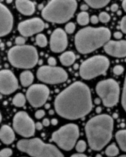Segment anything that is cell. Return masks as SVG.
Returning a JSON list of instances; mask_svg holds the SVG:
<instances>
[{
    "label": "cell",
    "mask_w": 126,
    "mask_h": 157,
    "mask_svg": "<svg viewBox=\"0 0 126 157\" xmlns=\"http://www.w3.org/2000/svg\"><path fill=\"white\" fill-rule=\"evenodd\" d=\"M55 108L58 115L69 120L87 116L92 109L88 86L81 82L73 83L56 96Z\"/></svg>",
    "instance_id": "cell-1"
},
{
    "label": "cell",
    "mask_w": 126,
    "mask_h": 157,
    "mask_svg": "<svg viewBox=\"0 0 126 157\" xmlns=\"http://www.w3.org/2000/svg\"><path fill=\"white\" fill-rule=\"evenodd\" d=\"M114 121L107 114H101L90 119L85 130L89 146L93 150H101L111 140Z\"/></svg>",
    "instance_id": "cell-2"
},
{
    "label": "cell",
    "mask_w": 126,
    "mask_h": 157,
    "mask_svg": "<svg viewBox=\"0 0 126 157\" xmlns=\"http://www.w3.org/2000/svg\"><path fill=\"white\" fill-rule=\"evenodd\" d=\"M111 36L110 29L106 28H85L75 35V45L81 54H89L105 45L109 42Z\"/></svg>",
    "instance_id": "cell-3"
},
{
    "label": "cell",
    "mask_w": 126,
    "mask_h": 157,
    "mask_svg": "<svg viewBox=\"0 0 126 157\" xmlns=\"http://www.w3.org/2000/svg\"><path fill=\"white\" fill-rule=\"evenodd\" d=\"M77 7L75 0H52L43 9L41 16L48 22L63 24L71 19Z\"/></svg>",
    "instance_id": "cell-4"
},
{
    "label": "cell",
    "mask_w": 126,
    "mask_h": 157,
    "mask_svg": "<svg viewBox=\"0 0 126 157\" xmlns=\"http://www.w3.org/2000/svg\"><path fill=\"white\" fill-rule=\"evenodd\" d=\"M17 148L32 157H64L56 147L45 144L38 138L20 140L17 144Z\"/></svg>",
    "instance_id": "cell-5"
},
{
    "label": "cell",
    "mask_w": 126,
    "mask_h": 157,
    "mask_svg": "<svg viewBox=\"0 0 126 157\" xmlns=\"http://www.w3.org/2000/svg\"><path fill=\"white\" fill-rule=\"evenodd\" d=\"M8 57L13 66L23 69L32 68L37 65L38 60L37 49L28 45L12 47L8 51Z\"/></svg>",
    "instance_id": "cell-6"
},
{
    "label": "cell",
    "mask_w": 126,
    "mask_h": 157,
    "mask_svg": "<svg viewBox=\"0 0 126 157\" xmlns=\"http://www.w3.org/2000/svg\"><path fill=\"white\" fill-rule=\"evenodd\" d=\"M79 137V129L74 124H68L55 131L52 136V140L59 148L66 151L71 150L75 146Z\"/></svg>",
    "instance_id": "cell-7"
},
{
    "label": "cell",
    "mask_w": 126,
    "mask_h": 157,
    "mask_svg": "<svg viewBox=\"0 0 126 157\" xmlns=\"http://www.w3.org/2000/svg\"><path fill=\"white\" fill-rule=\"evenodd\" d=\"M110 67L109 59L103 56H96L84 61L80 67V75L84 80H91L105 73Z\"/></svg>",
    "instance_id": "cell-8"
},
{
    "label": "cell",
    "mask_w": 126,
    "mask_h": 157,
    "mask_svg": "<svg viewBox=\"0 0 126 157\" xmlns=\"http://www.w3.org/2000/svg\"><path fill=\"white\" fill-rule=\"evenodd\" d=\"M96 91L106 107L111 108L118 102L120 88L118 83L113 79L110 78L99 82L96 85Z\"/></svg>",
    "instance_id": "cell-9"
},
{
    "label": "cell",
    "mask_w": 126,
    "mask_h": 157,
    "mask_svg": "<svg viewBox=\"0 0 126 157\" xmlns=\"http://www.w3.org/2000/svg\"><path fill=\"white\" fill-rule=\"evenodd\" d=\"M37 76L40 81L51 85L64 83L68 78L67 72L63 68L46 65L38 68Z\"/></svg>",
    "instance_id": "cell-10"
},
{
    "label": "cell",
    "mask_w": 126,
    "mask_h": 157,
    "mask_svg": "<svg viewBox=\"0 0 126 157\" xmlns=\"http://www.w3.org/2000/svg\"><path fill=\"white\" fill-rule=\"evenodd\" d=\"M13 125L15 131L22 137L29 138L35 134V123L26 112L19 111L16 113Z\"/></svg>",
    "instance_id": "cell-11"
},
{
    "label": "cell",
    "mask_w": 126,
    "mask_h": 157,
    "mask_svg": "<svg viewBox=\"0 0 126 157\" xmlns=\"http://www.w3.org/2000/svg\"><path fill=\"white\" fill-rule=\"evenodd\" d=\"M49 95V88L42 84L32 85L27 91L26 97L31 105L34 108L42 106Z\"/></svg>",
    "instance_id": "cell-12"
},
{
    "label": "cell",
    "mask_w": 126,
    "mask_h": 157,
    "mask_svg": "<svg viewBox=\"0 0 126 157\" xmlns=\"http://www.w3.org/2000/svg\"><path fill=\"white\" fill-rule=\"evenodd\" d=\"M45 28L43 21L38 17H35L20 22L18 31L23 37H29L41 32Z\"/></svg>",
    "instance_id": "cell-13"
},
{
    "label": "cell",
    "mask_w": 126,
    "mask_h": 157,
    "mask_svg": "<svg viewBox=\"0 0 126 157\" xmlns=\"http://www.w3.org/2000/svg\"><path fill=\"white\" fill-rule=\"evenodd\" d=\"M18 88V81L14 73L9 70L0 71V93L8 95Z\"/></svg>",
    "instance_id": "cell-14"
},
{
    "label": "cell",
    "mask_w": 126,
    "mask_h": 157,
    "mask_svg": "<svg viewBox=\"0 0 126 157\" xmlns=\"http://www.w3.org/2000/svg\"><path fill=\"white\" fill-rule=\"evenodd\" d=\"M66 33L60 28L55 29L50 37V48L55 53L63 52L67 46Z\"/></svg>",
    "instance_id": "cell-15"
},
{
    "label": "cell",
    "mask_w": 126,
    "mask_h": 157,
    "mask_svg": "<svg viewBox=\"0 0 126 157\" xmlns=\"http://www.w3.org/2000/svg\"><path fill=\"white\" fill-rule=\"evenodd\" d=\"M13 26V16L4 5L0 3V37L10 33Z\"/></svg>",
    "instance_id": "cell-16"
},
{
    "label": "cell",
    "mask_w": 126,
    "mask_h": 157,
    "mask_svg": "<svg viewBox=\"0 0 126 157\" xmlns=\"http://www.w3.org/2000/svg\"><path fill=\"white\" fill-rule=\"evenodd\" d=\"M106 53L113 57L122 58L126 57V40H110L104 45Z\"/></svg>",
    "instance_id": "cell-17"
},
{
    "label": "cell",
    "mask_w": 126,
    "mask_h": 157,
    "mask_svg": "<svg viewBox=\"0 0 126 157\" xmlns=\"http://www.w3.org/2000/svg\"><path fill=\"white\" fill-rule=\"evenodd\" d=\"M16 6L21 14L26 16L32 15L35 10L34 3L27 0H17Z\"/></svg>",
    "instance_id": "cell-18"
},
{
    "label": "cell",
    "mask_w": 126,
    "mask_h": 157,
    "mask_svg": "<svg viewBox=\"0 0 126 157\" xmlns=\"http://www.w3.org/2000/svg\"><path fill=\"white\" fill-rule=\"evenodd\" d=\"M0 139L3 144L9 145L15 140L14 130L7 125H3L0 128Z\"/></svg>",
    "instance_id": "cell-19"
},
{
    "label": "cell",
    "mask_w": 126,
    "mask_h": 157,
    "mask_svg": "<svg viewBox=\"0 0 126 157\" xmlns=\"http://www.w3.org/2000/svg\"><path fill=\"white\" fill-rule=\"evenodd\" d=\"M75 56L72 52L67 51L63 53L59 57V60L62 65L64 66H70L75 60Z\"/></svg>",
    "instance_id": "cell-20"
},
{
    "label": "cell",
    "mask_w": 126,
    "mask_h": 157,
    "mask_svg": "<svg viewBox=\"0 0 126 157\" xmlns=\"http://www.w3.org/2000/svg\"><path fill=\"white\" fill-rule=\"evenodd\" d=\"M34 76L30 71H25L21 73L20 75V81L22 85L24 87L30 86L34 82Z\"/></svg>",
    "instance_id": "cell-21"
},
{
    "label": "cell",
    "mask_w": 126,
    "mask_h": 157,
    "mask_svg": "<svg viewBox=\"0 0 126 157\" xmlns=\"http://www.w3.org/2000/svg\"><path fill=\"white\" fill-rule=\"evenodd\" d=\"M116 139L121 149L126 152V130H121L117 132Z\"/></svg>",
    "instance_id": "cell-22"
},
{
    "label": "cell",
    "mask_w": 126,
    "mask_h": 157,
    "mask_svg": "<svg viewBox=\"0 0 126 157\" xmlns=\"http://www.w3.org/2000/svg\"><path fill=\"white\" fill-rule=\"evenodd\" d=\"M26 102V98L22 93H19L15 95L13 99V103L16 107H22Z\"/></svg>",
    "instance_id": "cell-23"
},
{
    "label": "cell",
    "mask_w": 126,
    "mask_h": 157,
    "mask_svg": "<svg viewBox=\"0 0 126 157\" xmlns=\"http://www.w3.org/2000/svg\"><path fill=\"white\" fill-rule=\"evenodd\" d=\"M85 2H86L89 6L95 9H98L106 6L110 2L107 1V0L106 1H103V0L102 1H90V0L87 1H87H85Z\"/></svg>",
    "instance_id": "cell-24"
},
{
    "label": "cell",
    "mask_w": 126,
    "mask_h": 157,
    "mask_svg": "<svg viewBox=\"0 0 126 157\" xmlns=\"http://www.w3.org/2000/svg\"><path fill=\"white\" fill-rule=\"evenodd\" d=\"M77 22L81 25H85L88 24L89 22V21H90L89 15H88V13H87L85 11L80 13L77 15Z\"/></svg>",
    "instance_id": "cell-25"
},
{
    "label": "cell",
    "mask_w": 126,
    "mask_h": 157,
    "mask_svg": "<svg viewBox=\"0 0 126 157\" xmlns=\"http://www.w3.org/2000/svg\"><path fill=\"white\" fill-rule=\"evenodd\" d=\"M105 153L109 157L115 156L119 154V149L114 144H113L106 148Z\"/></svg>",
    "instance_id": "cell-26"
},
{
    "label": "cell",
    "mask_w": 126,
    "mask_h": 157,
    "mask_svg": "<svg viewBox=\"0 0 126 157\" xmlns=\"http://www.w3.org/2000/svg\"><path fill=\"white\" fill-rule=\"evenodd\" d=\"M36 43L40 47H45L47 45L48 41L46 36L43 34H38L36 36Z\"/></svg>",
    "instance_id": "cell-27"
},
{
    "label": "cell",
    "mask_w": 126,
    "mask_h": 157,
    "mask_svg": "<svg viewBox=\"0 0 126 157\" xmlns=\"http://www.w3.org/2000/svg\"><path fill=\"white\" fill-rule=\"evenodd\" d=\"M87 148V144L84 140H80L75 146V149L79 153L84 152Z\"/></svg>",
    "instance_id": "cell-28"
},
{
    "label": "cell",
    "mask_w": 126,
    "mask_h": 157,
    "mask_svg": "<svg viewBox=\"0 0 126 157\" xmlns=\"http://www.w3.org/2000/svg\"><path fill=\"white\" fill-rule=\"evenodd\" d=\"M122 105L124 109L126 112V76L125 78L122 94Z\"/></svg>",
    "instance_id": "cell-29"
},
{
    "label": "cell",
    "mask_w": 126,
    "mask_h": 157,
    "mask_svg": "<svg viewBox=\"0 0 126 157\" xmlns=\"http://www.w3.org/2000/svg\"><path fill=\"white\" fill-rule=\"evenodd\" d=\"M99 20L103 23H106L110 21V16L106 12H102L99 14V17H98Z\"/></svg>",
    "instance_id": "cell-30"
},
{
    "label": "cell",
    "mask_w": 126,
    "mask_h": 157,
    "mask_svg": "<svg viewBox=\"0 0 126 157\" xmlns=\"http://www.w3.org/2000/svg\"><path fill=\"white\" fill-rule=\"evenodd\" d=\"M13 151L11 148H6L0 151V157H9L12 155Z\"/></svg>",
    "instance_id": "cell-31"
},
{
    "label": "cell",
    "mask_w": 126,
    "mask_h": 157,
    "mask_svg": "<svg viewBox=\"0 0 126 157\" xmlns=\"http://www.w3.org/2000/svg\"><path fill=\"white\" fill-rule=\"evenodd\" d=\"M65 29L67 33L72 34L75 29V25L73 22H69L66 25Z\"/></svg>",
    "instance_id": "cell-32"
},
{
    "label": "cell",
    "mask_w": 126,
    "mask_h": 157,
    "mask_svg": "<svg viewBox=\"0 0 126 157\" xmlns=\"http://www.w3.org/2000/svg\"><path fill=\"white\" fill-rule=\"evenodd\" d=\"M124 68L121 65H116L113 68V72L116 75H120L124 72Z\"/></svg>",
    "instance_id": "cell-33"
},
{
    "label": "cell",
    "mask_w": 126,
    "mask_h": 157,
    "mask_svg": "<svg viewBox=\"0 0 126 157\" xmlns=\"http://www.w3.org/2000/svg\"><path fill=\"white\" fill-rule=\"evenodd\" d=\"M120 28L122 33L126 34V16H124L121 21Z\"/></svg>",
    "instance_id": "cell-34"
},
{
    "label": "cell",
    "mask_w": 126,
    "mask_h": 157,
    "mask_svg": "<svg viewBox=\"0 0 126 157\" xmlns=\"http://www.w3.org/2000/svg\"><path fill=\"white\" fill-rule=\"evenodd\" d=\"M15 42L19 46L24 45V44L26 42V39L22 37H17L15 40Z\"/></svg>",
    "instance_id": "cell-35"
},
{
    "label": "cell",
    "mask_w": 126,
    "mask_h": 157,
    "mask_svg": "<svg viewBox=\"0 0 126 157\" xmlns=\"http://www.w3.org/2000/svg\"><path fill=\"white\" fill-rule=\"evenodd\" d=\"M45 115V111L40 109V110L37 111L35 113V117L37 119H41Z\"/></svg>",
    "instance_id": "cell-36"
},
{
    "label": "cell",
    "mask_w": 126,
    "mask_h": 157,
    "mask_svg": "<svg viewBox=\"0 0 126 157\" xmlns=\"http://www.w3.org/2000/svg\"><path fill=\"white\" fill-rule=\"evenodd\" d=\"M48 63L50 67H55L56 65V60L53 57H50L48 59Z\"/></svg>",
    "instance_id": "cell-37"
},
{
    "label": "cell",
    "mask_w": 126,
    "mask_h": 157,
    "mask_svg": "<svg viewBox=\"0 0 126 157\" xmlns=\"http://www.w3.org/2000/svg\"><path fill=\"white\" fill-rule=\"evenodd\" d=\"M90 21H91V22H92V24H97V23L98 22L99 19H98V17L96 16L93 15V16H92L90 17Z\"/></svg>",
    "instance_id": "cell-38"
},
{
    "label": "cell",
    "mask_w": 126,
    "mask_h": 157,
    "mask_svg": "<svg viewBox=\"0 0 126 157\" xmlns=\"http://www.w3.org/2000/svg\"><path fill=\"white\" fill-rule=\"evenodd\" d=\"M114 37L117 39H120L122 37V34L120 32H116L114 33Z\"/></svg>",
    "instance_id": "cell-39"
},
{
    "label": "cell",
    "mask_w": 126,
    "mask_h": 157,
    "mask_svg": "<svg viewBox=\"0 0 126 157\" xmlns=\"http://www.w3.org/2000/svg\"><path fill=\"white\" fill-rule=\"evenodd\" d=\"M35 128L38 130H40L43 128V124L40 122H37L36 124H35Z\"/></svg>",
    "instance_id": "cell-40"
},
{
    "label": "cell",
    "mask_w": 126,
    "mask_h": 157,
    "mask_svg": "<svg viewBox=\"0 0 126 157\" xmlns=\"http://www.w3.org/2000/svg\"><path fill=\"white\" fill-rule=\"evenodd\" d=\"M118 8H119V6L117 4H113L111 6V10L113 12H116L117 11Z\"/></svg>",
    "instance_id": "cell-41"
},
{
    "label": "cell",
    "mask_w": 126,
    "mask_h": 157,
    "mask_svg": "<svg viewBox=\"0 0 126 157\" xmlns=\"http://www.w3.org/2000/svg\"><path fill=\"white\" fill-rule=\"evenodd\" d=\"M49 124H50V122H49V119H47V118L44 119L43 121V122H42L43 125H44V126H45V127L49 126Z\"/></svg>",
    "instance_id": "cell-42"
},
{
    "label": "cell",
    "mask_w": 126,
    "mask_h": 157,
    "mask_svg": "<svg viewBox=\"0 0 126 157\" xmlns=\"http://www.w3.org/2000/svg\"><path fill=\"white\" fill-rule=\"evenodd\" d=\"M70 157H87V156L85 155H84V154L77 153V154H74V155H72Z\"/></svg>",
    "instance_id": "cell-43"
},
{
    "label": "cell",
    "mask_w": 126,
    "mask_h": 157,
    "mask_svg": "<svg viewBox=\"0 0 126 157\" xmlns=\"http://www.w3.org/2000/svg\"><path fill=\"white\" fill-rule=\"evenodd\" d=\"M88 9V6L87 5H82L81 6V10H82V11H86Z\"/></svg>",
    "instance_id": "cell-44"
},
{
    "label": "cell",
    "mask_w": 126,
    "mask_h": 157,
    "mask_svg": "<svg viewBox=\"0 0 126 157\" xmlns=\"http://www.w3.org/2000/svg\"><path fill=\"white\" fill-rule=\"evenodd\" d=\"M51 122H52V124L53 125H56L58 124V120H57L56 119H53L52 120Z\"/></svg>",
    "instance_id": "cell-45"
},
{
    "label": "cell",
    "mask_w": 126,
    "mask_h": 157,
    "mask_svg": "<svg viewBox=\"0 0 126 157\" xmlns=\"http://www.w3.org/2000/svg\"><path fill=\"white\" fill-rule=\"evenodd\" d=\"M122 8H123L124 10L126 12V0H125V1L122 2Z\"/></svg>",
    "instance_id": "cell-46"
},
{
    "label": "cell",
    "mask_w": 126,
    "mask_h": 157,
    "mask_svg": "<svg viewBox=\"0 0 126 157\" xmlns=\"http://www.w3.org/2000/svg\"><path fill=\"white\" fill-rule=\"evenodd\" d=\"M94 102H95V103L96 104H99L101 103V100H100V99H99V98H96V99H95Z\"/></svg>",
    "instance_id": "cell-47"
},
{
    "label": "cell",
    "mask_w": 126,
    "mask_h": 157,
    "mask_svg": "<svg viewBox=\"0 0 126 157\" xmlns=\"http://www.w3.org/2000/svg\"><path fill=\"white\" fill-rule=\"evenodd\" d=\"M101 111H102V108H99V107H98V108L96 109V113H99L101 112Z\"/></svg>",
    "instance_id": "cell-48"
},
{
    "label": "cell",
    "mask_w": 126,
    "mask_h": 157,
    "mask_svg": "<svg viewBox=\"0 0 126 157\" xmlns=\"http://www.w3.org/2000/svg\"><path fill=\"white\" fill-rule=\"evenodd\" d=\"M49 107H50V105L49 104H46L45 105V108L46 109H48V108H49Z\"/></svg>",
    "instance_id": "cell-49"
},
{
    "label": "cell",
    "mask_w": 126,
    "mask_h": 157,
    "mask_svg": "<svg viewBox=\"0 0 126 157\" xmlns=\"http://www.w3.org/2000/svg\"><path fill=\"white\" fill-rule=\"evenodd\" d=\"M49 114H54V111H52V110H51V111H49Z\"/></svg>",
    "instance_id": "cell-50"
},
{
    "label": "cell",
    "mask_w": 126,
    "mask_h": 157,
    "mask_svg": "<svg viewBox=\"0 0 126 157\" xmlns=\"http://www.w3.org/2000/svg\"><path fill=\"white\" fill-rule=\"evenodd\" d=\"M2 114H1V113H0V123H1V122H2Z\"/></svg>",
    "instance_id": "cell-51"
},
{
    "label": "cell",
    "mask_w": 126,
    "mask_h": 157,
    "mask_svg": "<svg viewBox=\"0 0 126 157\" xmlns=\"http://www.w3.org/2000/svg\"><path fill=\"white\" fill-rule=\"evenodd\" d=\"M96 157H102V156L100 154H98V155H96Z\"/></svg>",
    "instance_id": "cell-52"
},
{
    "label": "cell",
    "mask_w": 126,
    "mask_h": 157,
    "mask_svg": "<svg viewBox=\"0 0 126 157\" xmlns=\"http://www.w3.org/2000/svg\"><path fill=\"white\" fill-rule=\"evenodd\" d=\"M119 157H126V155H121V156H120Z\"/></svg>",
    "instance_id": "cell-53"
},
{
    "label": "cell",
    "mask_w": 126,
    "mask_h": 157,
    "mask_svg": "<svg viewBox=\"0 0 126 157\" xmlns=\"http://www.w3.org/2000/svg\"><path fill=\"white\" fill-rule=\"evenodd\" d=\"M118 13H118V14H121V11H119V12H118Z\"/></svg>",
    "instance_id": "cell-54"
},
{
    "label": "cell",
    "mask_w": 126,
    "mask_h": 157,
    "mask_svg": "<svg viewBox=\"0 0 126 157\" xmlns=\"http://www.w3.org/2000/svg\"><path fill=\"white\" fill-rule=\"evenodd\" d=\"M108 157H109V156H108Z\"/></svg>",
    "instance_id": "cell-55"
}]
</instances>
